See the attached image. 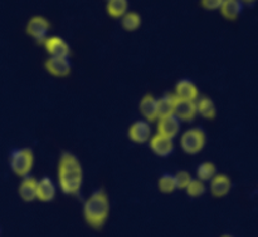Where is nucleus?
<instances>
[{
	"mask_svg": "<svg viewBox=\"0 0 258 237\" xmlns=\"http://www.w3.org/2000/svg\"><path fill=\"white\" fill-rule=\"evenodd\" d=\"M158 188L164 195H170V193H173L176 190V183L174 175H170V173H164V175H161L158 180Z\"/></svg>",
	"mask_w": 258,
	"mask_h": 237,
	"instance_id": "23",
	"label": "nucleus"
},
{
	"mask_svg": "<svg viewBox=\"0 0 258 237\" xmlns=\"http://www.w3.org/2000/svg\"><path fill=\"white\" fill-rule=\"evenodd\" d=\"M176 102H178V99L174 95V93H165L160 98H158L156 99V114H158V120L174 115Z\"/></svg>",
	"mask_w": 258,
	"mask_h": 237,
	"instance_id": "14",
	"label": "nucleus"
},
{
	"mask_svg": "<svg viewBox=\"0 0 258 237\" xmlns=\"http://www.w3.org/2000/svg\"><path fill=\"white\" fill-rule=\"evenodd\" d=\"M185 191H186V195H188L189 197L198 198V197H202V196L206 193L207 186L206 183L202 182V181L197 180V178H193V180L190 181V183L186 186Z\"/></svg>",
	"mask_w": 258,
	"mask_h": 237,
	"instance_id": "24",
	"label": "nucleus"
},
{
	"mask_svg": "<svg viewBox=\"0 0 258 237\" xmlns=\"http://www.w3.org/2000/svg\"><path fill=\"white\" fill-rule=\"evenodd\" d=\"M34 166V152L32 148H15L9 155V167L12 172L18 177L29 176Z\"/></svg>",
	"mask_w": 258,
	"mask_h": 237,
	"instance_id": "3",
	"label": "nucleus"
},
{
	"mask_svg": "<svg viewBox=\"0 0 258 237\" xmlns=\"http://www.w3.org/2000/svg\"><path fill=\"white\" fill-rule=\"evenodd\" d=\"M139 110H140V114L143 115L144 121H146L148 123L155 122L158 120V114H156V98L151 93L144 95L141 98L140 103H139Z\"/></svg>",
	"mask_w": 258,
	"mask_h": 237,
	"instance_id": "16",
	"label": "nucleus"
},
{
	"mask_svg": "<svg viewBox=\"0 0 258 237\" xmlns=\"http://www.w3.org/2000/svg\"><path fill=\"white\" fill-rule=\"evenodd\" d=\"M58 187L67 196H77L83 185V168L80 160L72 152L59 156L57 167Z\"/></svg>",
	"mask_w": 258,
	"mask_h": 237,
	"instance_id": "1",
	"label": "nucleus"
},
{
	"mask_svg": "<svg viewBox=\"0 0 258 237\" xmlns=\"http://www.w3.org/2000/svg\"><path fill=\"white\" fill-rule=\"evenodd\" d=\"M197 115H201L204 120H214L217 115V108L213 99L206 95H201L196 100Z\"/></svg>",
	"mask_w": 258,
	"mask_h": 237,
	"instance_id": "18",
	"label": "nucleus"
},
{
	"mask_svg": "<svg viewBox=\"0 0 258 237\" xmlns=\"http://www.w3.org/2000/svg\"><path fill=\"white\" fill-rule=\"evenodd\" d=\"M232 190V181L226 173H217L211 181H209V191L212 196L216 198L226 197Z\"/></svg>",
	"mask_w": 258,
	"mask_h": 237,
	"instance_id": "12",
	"label": "nucleus"
},
{
	"mask_svg": "<svg viewBox=\"0 0 258 237\" xmlns=\"http://www.w3.org/2000/svg\"><path fill=\"white\" fill-rule=\"evenodd\" d=\"M174 95L176 99L179 100H188V102H196L199 97L198 87L196 83L190 79H180L175 84V89H174Z\"/></svg>",
	"mask_w": 258,
	"mask_h": 237,
	"instance_id": "10",
	"label": "nucleus"
},
{
	"mask_svg": "<svg viewBox=\"0 0 258 237\" xmlns=\"http://www.w3.org/2000/svg\"><path fill=\"white\" fill-rule=\"evenodd\" d=\"M174 115L180 122H193L197 117L196 102H188V100H179L176 102Z\"/></svg>",
	"mask_w": 258,
	"mask_h": 237,
	"instance_id": "17",
	"label": "nucleus"
},
{
	"mask_svg": "<svg viewBox=\"0 0 258 237\" xmlns=\"http://www.w3.org/2000/svg\"><path fill=\"white\" fill-rule=\"evenodd\" d=\"M57 196V187L52 178L43 177L37 182V200L40 202H52Z\"/></svg>",
	"mask_w": 258,
	"mask_h": 237,
	"instance_id": "13",
	"label": "nucleus"
},
{
	"mask_svg": "<svg viewBox=\"0 0 258 237\" xmlns=\"http://www.w3.org/2000/svg\"><path fill=\"white\" fill-rule=\"evenodd\" d=\"M217 175V167L213 162L211 161H206L202 162L201 165L197 167V180L202 181V182H209L214 176Z\"/></svg>",
	"mask_w": 258,
	"mask_h": 237,
	"instance_id": "21",
	"label": "nucleus"
},
{
	"mask_svg": "<svg viewBox=\"0 0 258 237\" xmlns=\"http://www.w3.org/2000/svg\"><path fill=\"white\" fill-rule=\"evenodd\" d=\"M127 137L131 142L136 143V145H144V143L149 142L151 137L150 123L144 120L135 121L128 127Z\"/></svg>",
	"mask_w": 258,
	"mask_h": 237,
	"instance_id": "8",
	"label": "nucleus"
},
{
	"mask_svg": "<svg viewBox=\"0 0 258 237\" xmlns=\"http://www.w3.org/2000/svg\"><path fill=\"white\" fill-rule=\"evenodd\" d=\"M0 233H2V230H0Z\"/></svg>",
	"mask_w": 258,
	"mask_h": 237,
	"instance_id": "28",
	"label": "nucleus"
},
{
	"mask_svg": "<svg viewBox=\"0 0 258 237\" xmlns=\"http://www.w3.org/2000/svg\"><path fill=\"white\" fill-rule=\"evenodd\" d=\"M207 142L206 131L202 127H191L180 136V148L186 155L194 156L201 152Z\"/></svg>",
	"mask_w": 258,
	"mask_h": 237,
	"instance_id": "4",
	"label": "nucleus"
},
{
	"mask_svg": "<svg viewBox=\"0 0 258 237\" xmlns=\"http://www.w3.org/2000/svg\"><path fill=\"white\" fill-rule=\"evenodd\" d=\"M50 22L43 15H33L25 27V33L38 44H43V42L48 38Z\"/></svg>",
	"mask_w": 258,
	"mask_h": 237,
	"instance_id": "5",
	"label": "nucleus"
},
{
	"mask_svg": "<svg viewBox=\"0 0 258 237\" xmlns=\"http://www.w3.org/2000/svg\"><path fill=\"white\" fill-rule=\"evenodd\" d=\"M221 237H234V236H232V235H228V233H226V235H222Z\"/></svg>",
	"mask_w": 258,
	"mask_h": 237,
	"instance_id": "27",
	"label": "nucleus"
},
{
	"mask_svg": "<svg viewBox=\"0 0 258 237\" xmlns=\"http://www.w3.org/2000/svg\"><path fill=\"white\" fill-rule=\"evenodd\" d=\"M44 69L49 73L52 77L66 78L71 74L72 65H71L70 58H58L49 57L44 62Z\"/></svg>",
	"mask_w": 258,
	"mask_h": 237,
	"instance_id": "7",
	"label": "nucleus"
},
{
	"mask_svg": "<svg viewBox=\"0 0 258 237\" xmlns=\"http://www.w3.org/2000/svg\"><path fill=\"white\" fill-rule=\"evenodd\" d=\"M223 0H202L201 5L206 10H218L222 7Z\"/></svg>",
	"mask_w": 258,
	"mask_h": 237,
	"instance_id": "26",
	"label": "nucleus"
},
{
	"mask_svg": "<svg viewBox=\"0 0 258 237\" xmlns=\"http://www.w3.org/2000/svg\"><path fill=\"white\" fill-rule=\"evenodd\" d=\"M106 12L108 17L113 19H121L128 12V2L127 0H107Z\"/></svg>",
	"mask_w": 258,
	"mask_h": 237,
	"instance_id": "20",
	"label": "nucleus"
},
{
	"mask_svg": "<svg viewBox=\"0 0 258 237\" xmlns=\"http://www.w3.org/2000/svg\"><path fill=\"white\" fill-rule=\"evenodd\" d=\"M37 182L38 180H35L33 176L22 178L18 187V193L24 202L29 203L37 200Z\"/></svg>",
	"mask_w": 258,
	"mask_h": 237,
	"instance_id": "15",
	"label": "nucleus"
},
{
	"mask_svg": "<svg viewBox=\"0 0 258 237\" xmlns=\"http://www.w3.org/2000/svg\"><path fill=\"white\" fill-rule=\"evenodd\" d=\"M82 215L87 226L93 230L100 231L105 227L110 216V198L103 188L93 191L85 201Z\"/></svg>",
	"mask_w": 258,
	"mask_h": 237,
	"instance_id": "2",
	"label": "nucleus"
},
{
	"mask_svg": "<svg viewBox=\"0 0 258 237\" xmlns=\"http://www.w3.org/2000/svg\"><path fill=\"white\" fill-rule=\"evenodd\" d=\"M148 143L154 155H156L158 157L161 158H166L169 157V156H171V153L174 152V148H175L174 140L163 137V136L158 135V133L151 136Z\"/></svg>",
	"mask_w": 258,
	"mask_h": 237,
	"instance_id": "9",
	"label": "nucleus"
},
{
	"mask_svg": "<svg viewBox=\"0 0 258 237\" xmlns=\"http://www.w3.org/2000/svg\"><path fill=\"white\" fill-rule=\"evenodd\" d=\"M174 178H175V183H176V190H185L186 186L190 183V181L193 180L190 173L188 171H178L176 175H174Z\"/></svg>",
	"mask_w": 258,
	"mask_h": 237,
	"instance_id": "25",
	"label": "nucleus"
},
{
	"mask_svg": "<svg viewBox=\"0 0 258 237\" xmlns=\"http://www.w3.org/2000/svg\"><path fill=\"white\" fill-rule=\"evenodd\" d=\"M180 128L181 122L175 115L160 118V120H158V123H156V133L163 136V137L170 138V140H174L179 135Z\"/></svg>",
	"mask_w": 258,
	"mask_h": 237,
	"instance_id": "11",
	"label": "nucleus"
},
{
	"mask_svg": "<svg viewBox=\"0 0 258 237\" xmlns=\"http://www.w3.org/2000/svg\"><path fill=\"white\" fill-rule=\"evenodd\" d=\"M243 10V3L241 0H223L219 8L222 17L227 20H236Z\"/></svg>",
	"mask_w": 258,
	"mask_h": 237,
	"instance_id": "19",
	"label": "nucleus"
},
{
	"mask_svg": "<svg viewBox=\"0 0 258 237\" xmlns=\"http://www.w3.org/2000/svg\"><path fill=\"white\" fill-rule=\"evenodd\" d=\"M121 25L126 32H135L141 27V17L136 12H127L121 18Z\"/></svg>",
	"mask_w": 258,
	"mask_h": 237,
	"instance_id": "22",
	"label": "nucleus"
},
{
	"mask_svg": "<svg viewBox=\"0 0 258 237\" xmlns=\"http://www.w3.org/2000/svg\"><path fill=\"white\" fill-rule=\"evenodd\" d=\"M45 52L49 54V57L58 58H70L71 57V47L67 40L63 39L59 35H48L47 39L43 42Z\"/></svg>",
	"mask_w": 258,
	"mask_h": 237,
	"instance_id": "6",
	"label": "nucleus"
}]
</instances>
